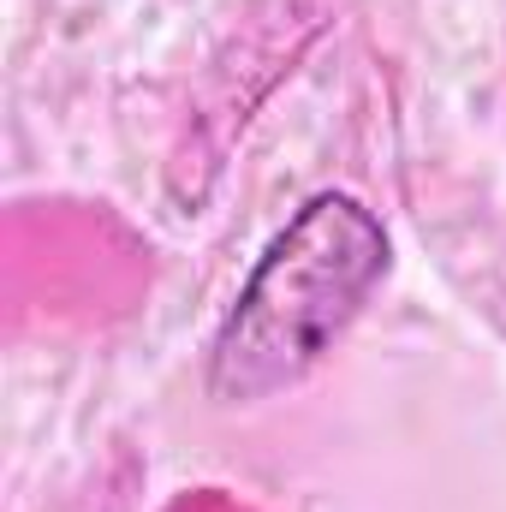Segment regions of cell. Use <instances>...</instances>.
Returning a JSON list of instances; mask_svg holds the SVG:
<instances>
[{
    "mask_svg": "<svg viewBox=\"0 0 506 512\" xmlns=\"http://www.w3.org/2000/svg\"><path fill=\"white\" fill-rule=\"evenodd\" d=\"M381 274L387 227L352 191H316L274 233L227 310L209 352V393L221 405H256L298 387L346 340Z\"/></svg>",
    "mask_w": 506,
    "mask_h": 512,
    "instance_id": "1",
    "label": "cell"
}]
</instances>
